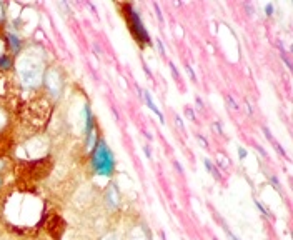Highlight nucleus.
<instances>
[{
    "label": "nucleus",
    "mask_w": 293,
    "mask_h": 240,
    "mask_svg": "<svg viewBox=\"0 0 293 240\" xmlns=\"http://www.w3.org/2000/svg\"><path fill=\"white\" fill-rule=\"evenodd\" d=\"M90 167H92L93 175L104 177V179H110V177L115 174V169H117L115 155H113L112 149L108 147L105 138L100 137L97 145H95L93 150L90 152Z\"/></svg>",
    "instance_id": "nucleus-1"
},
{
    "label": "nucleus",
    "mask_w": 293,
    "mask_h": 240,
    "mask_svg": "<svg viewBox=\"0 0 293 240\" xmlns=\"http://www.w3.org/2000/svg\"><path fill=\"white\" fill-rule=\"evenodd\" d=\"M129 17H130V25H132V34L135 35V39L140 42V43H150V37H149V32L145 30L143 27V22L142 18H140L138 12L129 5Z\"/></svg>",
    "instance_id": "nucleus-2"
},
{
    "label": "nucleus",
    "mask_w": 293,
    "mask_h": 240,
    "mask_svg": "<svg viewBox=\"0 0 293 240\" xmlns=\"http://www.w3.org/2000/svg\"><path fill=\"white\" fill-rule=\"evenodd\" d=\"M105 204L110 207L112 210H118L120 205H122V197H120V190H118V187L113 184V182L105 188Z\"/></svg>",
    "instance_id": "nucleus-3"
},
{
    "label": "nucleus",
    "mask_w": 293,
    "mask_h": 240,
    "mask_svg": "<svg viewBox=\"0 0 293 240\" xmlns=\"http://www.w3.org/2000/svg\"><path fill=\"white\" fill-rule=\"evenodd\" d=\"M4 40H5V45H7V52H9V55L15 57V55L20 54V50H22V40L18 39V35L9 32L7 35H5V39H4Z\"/></svg>",
    "instance_id": "nucleus-4"
},
{
    "label": "nucleus",
    "mask_w": 293,
    "mask_h": 240,
    "mask_svg": "<svg viewBox=\"0 0 293 240\" xmlns=\"http://www.w3.org/2000/svg\"><path fill=\"white\" fill-rule=\"evenodd\" d=\"M143 99H145V104H146V107L155 113V115L160 118V122L163 124L165 122V118H163V113L160 112V109L155 105V102H154V99H152V95H150V92H143Z\"/></svg>",
    "instance_id": "nucleus-5"
},
{
    "label": "nucleus",
    "mask_w": 293,
    "mask_h": 240,
    "mask_svg": "<svg viewBox=\"0 0 293 240\" xmlns=\"http://www.w3.org/2000/svg\"><path fill=\"white\" fill-rule=\"evenodd\" d=\"M12 67H14V57L9 54L0 57V72H7Z\"/></svg>",
    "instance_id": "nucleus-6"
},
{
    "label": "nucleus",
    "mask_w": 293,
    "mask_h": 240,
    "mask_svg": "<svg viewBox=\"0 0 293 240\" xmlns=\"http://www.w3.org/2000/svg\"><path fill=\"white\" fill-rule=\"evenodd\" d=\"M203 163H205L207 170L215 177L216 180H220V179H222V177H220V172H218V169H216L215 163H212V160H210V159H205V160H203Z\"/></svg>",
    "instance_id": "nucleus-7"
},
{
    "label": "nucleus",
    "mask_w": 293,
    "mask_h": 240,
    "mask_svg": "<svg viewBox=\"0 0 293 240\" xmlns=\"http://www.w3.org/2000/svg\"><path fill=\"white\" fill-rule=\"evenodd\" d=\"M7 122H9V115H7V112H5L4 107L0 105V130L7 125Z\"/></svg>",
    "instance_id": "nucleus-8"
},
{
    "label": "nucleus",
    "mask_w": 293,
    "mask_h": 240,
    "mask_svg": "<svg viewBox=\"0 0 293 240\" xmlns=\"http://www.w3.org/2000/svg\"><path fill=\"white\" fill-rule=\"evenodd\" d=\"M255 205H257V207L260 208V212H262L265 217H270V219H273L272 212L268 210V208H265V207H263V204H262V202H260V200H255Z\"/></svg>",
    "instance_id": "nucleus-9"
},
{
    "label": "nucleus",
    "mask_w": 293,
    "mask_h": 240,
    "mask_svg": "<svg viewBox=\"0 0 293 240\" xmlns=\"http://www.w3.org/2000/svg\"><path fill=\"white\" fill-rule=\"evenodd\" d=\"M222 225H224V230H225V233H227V235H228V237H230L232 240H240V238H238V237H237V235H235V233H233V232L230 230V229H228V227H227V224H224V222H222Z\"/></svg>",
    "instance_id": "nucleus-10"
},
{
    "label": "nucleus",
    "mask_w": 293,
    "mask_h": 240,
    "mask_svg": "<svg viewBox=\"0 0 293 240\" xmlns=\"http://www.w3.org/2000/svg\"><path fill=\"white\" fill-rule=\"evenodd\" d=\"M5 54H9L7 52V45H5V40L4 39H0V57H4Z\"/></svg>",
    "instance_id": "nucleus-11"
},
{
    "label": "nucleus",
    "mask_w": 293,
    "mask_h": 240,
    "mask_svg": "<svg viewBox=\"0 0 293 240\" xmlns=\"http://www.w3.org/2000/svg\"><path fill=\"white\" fill-rule=\"evenodd\" d=\"M247 155H248L247 149H243V147H238V157H240V160H245V159H247Z\"/></svg>",
    "instance_id": "nucleus-12"
},
{
    "label": "nucleus",
    "mask_w": 293,
    "mask_h": 240,
    "mask_svg": "<svg viewBox=\"0 0 293 240\" xmlns=\"http://www.w3.org/2000/svg\"><path fill=\"white\" fill-rule=\"evenodd\" d=\"M265 14L268 15V17L273 15V4H266V5H265Z\"/></svg>",
    "instance_id": "nucleus-13"
},
{
    "label": "nucleus",
    "mask_w": 293,
    "mask_h": 240,
    "mask_svg": "<svg viewBox=\"0 0 293 240\" xmlns=\"http://www.w3.org/2000/svg\"><path fill=\"white\" fill-rule=\"evenodd\" d=\"M272 143H273V145H275L277 152H280V154H282L283 157H286V154H285V150H283V147H282V145H280V143H277V140H273Z\"/></svg>",
    "instance_id": "nucleus-14"
},
{
    "label": "nucleus",
    "mask_w": 293,
    "mask_h": 240,
    "mask_svg": "<svg viewBox=\"0 0 293 240\" xmlns=\"http://www.w3.org/2000/svg\"><path fill=\"white\" fill-rule=\"evenodd\" d=\"M5 20V5L0 4V22Z\"/></svg>",
    "instance_id": "nucleus-15"
},
{
    "label": "nucleus",
    "mask_w": 293,
    "mask_h": 240,
    "mask_svg": "<svg viewBox=\"0 0 293 240\" xmlns=\"http://www.w3.org/2000/svg\"><path fill=\"white\" fill-rule=\"evenodd\" d=\"M263 134H265V137H266V138H268V140H270V142H273V140H275V138H273V135L270 134V130H268V129H266V127H263Z\"/></svg>",
    "instance_id": "nucleus-16"
},
{
    "label": "nucleus",
    "mask_w": 293,
    "mask_h": 240,
    "mask_svg": "<svg viewBox=\"0 0 293 240\" xmlns=\"http://www.w3.org/2000/svg\"><path fill=\"white\" fill-rule=\"evenodd\" d=\"M100 240H118V238H117L115 233H107V235H105V237H102Z\"/></svg>",
    "instance_id": "nucleus-17"
},
{
    "label": "nucleus",
    "mask_w": 293,
    "mask_h": 240,
    "mask_svg": "<svg viewBox=\"0 0 293 240\" xmlns=\"http://www.w3.org/2000/svg\"><path fill=\"white\" fill-rule=\"evenodd\" d=\"M185 113L190 117V120H195V113H193L192 109H190V107H185Z\"/></svg>",
    "instance_id": "nucleus-18"
},
{
    "label": "nucleus",
    "mask_w": 293,
    "mask_h": 240,
    "mask_svg": "<svg viewBox=\"0 0 293 240\" xmlns=\"http://www.w3.org/2000/svg\"><path fill=\"white\" fill-rule=\"evenodd\" d=\"M227 100H228V102H230V104H232V109H233V110H238V105H237V104H235V100H233V99H232L230 95H227Z\"/></svg>",
    "instance_id": "nucleus-19"
},
{
    "label": "nucleus",
    "mask_w": 293,
    "mask_h": 240,
    "mask_svg": "<svg viewBox=\"0 0 293 240\" xmlns=\"http://www.w3.org/2000/svg\"><path fill=\"white\" fill-rule=\"evenodd\" d=\"M255 149L258 150V152H260V155H262V157H265V159H266V152L263 150V147H262V145H255Z\"/></svg>",
    "instance_id": "nucleus-20"
},
{
    "label": "nucleus",
    "mask_w": 293,
    "mask_h": 240,
    "mask_svg": "<svg viewBox=\"0 0 293 240\" xmlns=\"http://www.w3.org/2000/svg\"><path fill=\"white\" fill-rule=\"evenodd\" d=\"M177 124H178V127H180L182 130H185V125H183V120H182L180 117H178V115H177Z\"/></svg>",
    "instance_id": "nucleus-21"
},
{
    "label": "nucleus",
    "mask_w": 293,
    "mask_h": 240,
    "mask_svg": "<svg viewBox=\"0 0 293 240\" xmlns=\"http://www.w3.org/2000/svg\"><path fill=\"white\" fill-rule=\"evenodd\" d=\"M213 127L216 129V132H218V134H220V135H222V134H224V130H222V125H220L218 122H215V124H213Z\"/></svg>",
    "instance_id": "nucleus-22"
},
{
    "label": "nucleus",
    "mask_w": 293,
    "mask_h": 240,
    "mask_svg": "<svg viewBox=\"0 0 293 240\" xmlns=\"http://www.w3.org/2000/svg\"><path fill=\"white\" fill-rule=\"evenodd\" d=\"M199 140H200V142H202L203 145H205L207 149H208V142H207V138H205V137H203V135H199Z\"/></svg>",
    "instance_id": "nucleus-23"
},
{
    "label": "nucleus",
    "mask_w": 293,
    "mask_h": 240,
    "mask_svg": "<svg viewBox=\"0 0 293 240\" xmlns=\"http://www.w3.org/2000/svg\"><path fill=\"white\" fill-rule=\"evenodd\" d=\"M157 45H158V50H160V54L163 55V54H165V49H163V43H162L160 40H158V42H157Z\"/></svg>",
    "instance_id": "nucleus-24"
},
{
    "label": "nucleus",
    "mask_w": 293,
    "mask_h": 240,
    "mask_svg": "<svg viewBox=\"0 0 293 240\" xmlns=\"http://www.w3.org/2000/svg\"><path fill=\"white\" fill-rule=\"evenodd\" d=\"M247 110H248V113H250V115H253V109H252V105H250V102H248V100H247Z\"/></svg>",
    "instance_id": "nucleus-25"
},
{
    "label": "nucleus",
    "mask_w": 293,
    "mask_h": 240,
    "mask_svg": "<svg viewBox=\"0 0 293 240\" xmlns=\"http://www.w3.org/2000/svg\"><path fill=\"white\" fill-rule=\"evenodd\" d=\"M143 150H145V155H146V157H149V159H152V152H150V147H145Z\"/></svg>",
    "instance_id": "nucleus-26"
},
{
    "label": "nucleus",
    "mask_w": 293,
    "mask_h": 240,
    "mask_svg": "<svg viewBox=\"0 0 293 240\" xmlns=\"http://www.w3.org/2000/svg\"><path fill=\"white\" fill-rule=\"evenodd\" d=\"M170 67H172V72H174V74H175V77L178 79V72H177V67H175L174 64H170Z\"/></svg>",
    "instance_id": "nucleus-27"
},
{
    "label": "nucleus",
    "mask_w": 293,
    "mask_h": 240,
    "mask_svg": "<svg viewBox=\"0 0 293 240\" xmlns=\"http://www.w3.org/2000/svg\"><path fill=\"white\" fill-rule=\"evenodd\" d=\"M195 100H197V105H199V107H200V109H203V102H202V100H200V97H197Z\"/></svg>",
    "instance_id": "nucleus-28"
},
{
    "label": "nucleus",
    "mask_w": 293,
    "mask_h": 240,
    "mask_svg": "<svg viewBox=\"0 0 293 240\" xmlns=\"http://www.w3.org/2000/svg\"><path fill=\"white\" fill-rule=\"evenodd\" d=\"M2 185H4V179H2V175H0V188H2Z\"/></svg>",
    "instance_id": "nucleus-29"
},
{
    "label": "nucleus",
    "mask_w": 293,
    "mask_h": 240,
    "mask_svg": "<svg viewBox=\"0 0 293 240\" xmlns=\"http://www.w3.org/2000/svg\"><path fill=\"white\" fill-rule=\"evenodd\" d=\"M213 240H218V238H213Z\"/></svg>",
    "instance_id": "nucleus-30"
}]
</instances>
